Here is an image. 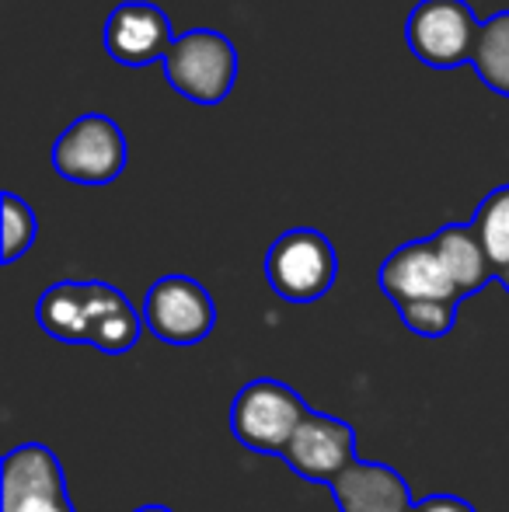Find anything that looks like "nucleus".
I'll list each match as a JSON object with an SVG mask.
<instances>
[{
	"instance_id": "4",
	"label": "nucleus",
	"mask_w": 509,
	"mask_h": 512,
	"mask_svg": "<svg viewBox=\"0 0 509 512\" xmlns=\"http://www.w3.org/2000/svg\"><path fill=\"white\" fill-rule=\"evenodd\" d=\"M307 415H311V408L300 401L293 387L279 384V380H252L234 398L231 429L248 450L283 457Z\"/></svg>"
},
{
	"instance_id": "6",
	"label": "nucleus",
	"mask_w": 509,
	"mask_h": 512,
	"mask_svg": "<svg viewBox=\"0 0 509 512\" xmlns=\"http://www.w3.org/2000/svg\"><path fill=\"white\" fill-rule=\"evenodd\" d=\"M143 324L164 345H199L217 324V307L203 283L189 276H164L147 290Z\"/></svg>"
},
{
	"instance_id": "3",
	"label": "nucleus",
	"mask_w": 509,
	"mask_h": 512,
	"mask_svg": "<svg viewBox=\"0 0 509 512\" xmlns=\"http://www.w3.org/2000/svg\"><path fill=\"white\" fill-rule=\"evenodd\" d=\"M478 35L482 18L468 0H419L405 21L408 49L433 70H454L475 60Z\"/></svg>"
},
{
	"instance_id": "10",
	"label": "nucleus",
	"mask_w": 509,
	"mask_h": 512,
	"mask_svg": "<svg viewBox=\"0 0 509 512\" xmlns=\"http://www.w3.org/2000/svg\"><path fill=\"white\" fill-rule=\"evenodd\" d=\"M381 290L391 297L394 307L401 304H419V300H450L461 304V293L450 283L447 269H443L440 255L433 248V237L426 241H408L398 251L384 258L381 265Z\"/></svg>"
},
{
	"instance_id": "12",
	"label": "nucleus",
	"mask_w": 509,
	"mask_h": 512,
	"mask_svg": "<svg viewBox=\"0 0 509 512\" xmlns=\"http://www.w3.org/2000/svg\"><path fill=\"white\" fill-rule=\"evenodd\" d=\"M140 321L143 317L123 290L109 283H84V345L123 356L140 338Z\"/></svg>"
},
{
	"instance_id": "16",
	"label": "nucleus",
	"mask_w": 509,
	"mask_h": 512,
	"mask_svg": "<svg viewBox=\"0 0 509 512\" xmlns=\"http://www.w3.org/2000/svg\"><path fill=\"white\" fill-rule=\"evenodd\" d=\"M475 230L482 237V248L492 262L496 279L509 269V185H499L482 199L475 213Z\"/></svg>"
},
{
	"instance_id": "18",
	"label": "nucleus",
	"mask_w": 509,
	"mask_h": 512,
	"mask_svg": "<svg viewBox=\"0 0 509 512\" xmlns=\"http://www.w3.org/2000/svg\"><path fill=\"white\" fill-rule=\"evenodd\" d=\"M398 317L405 321V328L412 331V335L443 338L454 331L457 304H450V300H419V304H401Z\"/></svg>"
},
{
	"instance_id": "9",
	"label": "nucleus",
	"mask_w": 509,
	"mask_h": 512,
	"mask_svg": "<svg viewBox=\"0 0 509 512\" xmlns=\"http://www.w3.org/2000/svg\"><path fill=\"white\" fill-rule=\"evenodd\" d=\"M178 35L171 32V18L157 4L147 0H126V4L112 7L109 21H105V53L123 67H150V63H164L171 53Z\"/></svg>"
},
{
	"instance_id": "17",
	"label": "nucleus",
	"mask_w": 509,
	"mask_h": 512,
	"mask_svg": "<svg viewBox=\"0 0 509 512\" xmlns=\"http://www.w3.org/2000/svg\"><path fill=\"white\" fill-rule=\"evenodd\" d=\"M0 206H4V248H0V262L14 265L35 244L39 220H35V209L21 196H14V192H4Z\"/></svg>"
},
{
	"instance_id": "13",
	"label": "nucleus",
	"mask_w": 509,
	"mask_h": 512,
	"mask_svg": "<svg viewBox=\"0 0 509 512\" xmlns=\"http://www.w3.org/2000/svg\"><path fill=\"white\" fill-rule=\"evenodd\" d=\"M433 248L461 297H471V293L485 290V286L496 279L475 223H447V227H440L433 234Z\"/></svg>"
},
{
	"instance_id": "2",
	"label": "nucleus",
	"mask_w": 509,
	"mask_h": 512,
	"mask_svg": "<svg viewBox=\"0 0 509 512\" xmlns=\"http://www.w3.org/2000/svg\"><path fill=\"white\" fill-rule=\"evenodd\" d=\"M339 255L332 241L314 227H293L272 241L265 255V279L272 293L290 304H314L335 286Z\"/></svg>"
},
{
	"instance_id": "14",
	"label": "nucleus",
	"mask_w": 509,
	"mask_h": 512,
	"mask_svg": "<svg viewBox=\"0 0 509 512\" xmlns=\"http://www.w3.org/2000/svg\"><path fill=\"white\" fill-rule=\"evenodd\" d=\"M39 328L67 345H84V283H53L35 307Z\"/></svg>"
},
{
	"instance_id": "20",
	"label": "nucleus",
	"mask_w": 509,
	"mask_h": 512,
	"mask_svg": "<svg viewBox=\"0 0 509 512\" xmlns=\"http://www.w3.org/2000/svg\"><path fill=\"white\" fill-rule=\"evenodd\" d=\"M140 512H171V509H164V506H147V509H140Z\"/></svg>"
},
{
	"instance_id": "7",
	"label": "nucleus",
	"mask_w": 509,
	"mask_h": 512,
	"mask_svg": "<svg viewBox=\"0 0 509 512\" xmlns=\"http://www.w3.org/2000/svg\"><path fill=\"white\" fill-rule=\"evenodd\" d=\"M0 512H74L56 453L42 443L14 446L0 464Z\"/></svg>"
},
{
	"instance_id": "5",
	"label": "nucleus",
	"mask_w": 509,
	"mask_h": 512,
	"mask_svg": "<svg viewBox=\"0 0 509 512\" xmlns=\"http://www.w3.org/2000/svg\"><path fill=\"white\" fill-rule=\"evenodd\" d=\"M129 147L116 119L91 112L74 119L53 143V171L74 185H109L126 171Z\"/></svg>"
},
{
	"instance_id": "1",
	"label": "nucleus",
	"mask_w": 509,
	"mask_h": 512,
	"mask_svg": "<svg viewBox=\"0 0 509 512\" xmlns=\"http://www.w3.org/2000/svg\"><path fill=\"white\" fill-rule=\"evenodd\" d=\"M164 81L192 105H220L238 84V46L224 32H182L164 56Z\"/></svg>"
},
{
	"instance_id": "8",
	"label": "nucleus",
	"mask_w": 509,
	"mask_h": 512,
	"mask_svg": "<svg viewBox=\"0 0 509 512\" xmlns=\"http://www.w3.org/2000/svg\"><path fill=\"white\" fill-rule=\"evenodd\" d=\"M283 460L290 464L293 474L318 485H332L349 464H356V432L349 422L335 415H321L311 411L304 418V425L297 429V436L290 439Z\"/></svg>"
},
{
	"instance_id": "15",
	"label": "nucleus",
	"mask_w": 509,
	"mask_h": 512,
	"mask_svg": "<svg viewBox=\"0 0 509 512\" xmlns=\"http://www.w3.org/2000/svg\"><path fill=\"white\" fill-rule=\"evenodd\" d=\"M471 67L482 77L485 88L509 98V11H496L492 18L482 21V35H478Z\"/></svg>"
},
{
	"instance_id": "11",
	"label": "nucleus",
	"mask_w": 509,
	"mask_h": 512,
	"mask_svg": "<svg viewBox=\"0 0 509 512\" xmlns=\"http://www.w3.org/2000/svg\"><path fill=\"white\" fill-rule=\"evenodd\" d=\"M332 495L339 512H412V492L394 467L356 460L332 481Z\"/></svg>"
},
{
	"instance_id": "19",
	"label": "nucleus",
	"mask_w": 509,
	"mask_h": 512,
	"mask_svg": "<svg viewBox=\"0 0 509 512\" xmlns=\"http://www.w3.org/2000/svg\"><path fill=\"white\" fill-rule=\"evenodd\" d=\"M412 512H475L464 499H457V495H429V499L415 502Z\"/></svg>"
},
{
	"instance_id": "21",
	"label": "nucleus",
	"mask_w": 509,
	"mask_h": 512,
	"mask_svg": "<svg viewBox=\"0 0 509 512\" xmlns=\"http://www.w3.org/2000/svg\"><path fill=\"white\" fill-rule=\"evenodd\" d=\"M499 283H503V286H506V290H509V269L503 272V276H499Z\"/></svg>"
}]
</instances>
